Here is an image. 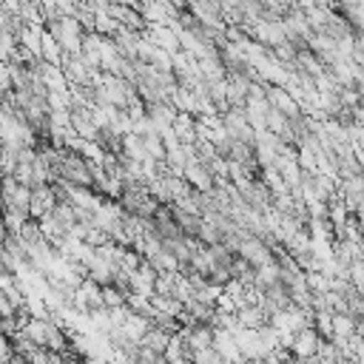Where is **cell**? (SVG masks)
Masks as SVG:
<instances>
[{
  "mask_svg": "<svg viewBox=\"0 0 364 364\" xmlns=\"http://www.w3.org/2000/svg\"><path fill=\"white\" fill-rule=\"evenodd\" d=\"M324 338H318V333L313 327H301L299 333H293V341H290V358H299V361H307L318 353Z\"/></svg>",
  "mask_w": 364,
  "mask_h": 364,
  "instance_id": "6da1fadb",
  "label": "cell"
},
{
  "mask_svg": "<svg viewBox=\"0 0 364 364\" xmlns=\"http://www.w3.org/2000/svg\"><path fill=\"white\" fill-rule=\"evenodd\" d=\"M355 333H361V327H358V321H355L353 316H347V313H333V333H330V341H333L338 350H344L347 341H350Z\"/></svg>",
  "mask_w": 364,
  "mask_h": 364,
  "instance_id": "7a4b0ae2",
  "label": "cell"
},
{
  "mask_svg": "<svg viewBox=\"0 0 364 364\" xmlns=\"http://www.w3.org/2000/svg\"><path fill=\"white\" fill-rule=\"evenodd\" d=\"M210 347H213V353H216L222 361H228V364H239V361H242V355H239V350H236V341H233V333H228V330H222V327H213V341H210Z\"/></svg>",
  "mask_w": 364,
  "mask_h": 364,
  "instance_id": "3957f363",
  "label": "cell"
},
{
  "mask_svg": "<svg viewBox=\"0 0 364 364\" xmlns=\"http://www.w3.org/2000/svg\"><path fill=\"white\" fill-rule=\"evenodd\" d=\"M148 327H151V318H145V316H136V313H128V318L117 327L119 330V336L125 338V341H134V344H139V338L148 333Z\"/></svg>",
  "mask_w": 364,
  "mask_h": 364,
  "instance_id": "277c9868",
  "label": "cell"
},
{
  "mask_svg": "<svg viewBox=\"0 0 364 364\" xmlns=\"http://www.w3.org/2000/svg\"><path fill=\"white\" fill-rule=\"evenodd\" d=\"M236 324L239 327H250V330H259V327H264L267 324V316L256 307V304H250V307H236Z\"/></svg>",
  "mask_w": 364,
  "mask_h": 364,
  "instance_id": "5b68a950",
  "label": "cell"
},
{
  "mask_svg": "<svg viewBox=\"0 0 364 364\" xmlns=\"http://www.w3.org/2000/svg\"><path fill=\"white\" fill-rule=\"evenodd\" d=\"M168 336H171V333H162V330H156V327H148V333L139 338V347H145V350L162 355V350H165V344H168Z\"/></svg>",
  "mask_w": 364,
  "mask_h": 364,
  "instance_id": "8992f818",
  "label": "cell"
},
{
  "mask_svg": "<svg viewBox=\"0 0 364 364\" xmlns=\"http://www.w3.org/2000/svg\"><path fill=\"white\" fill-rule=\"evenodd\" d=\"M14 358V353H11V341L0 333V364H9Z\"/></svg>",
  "mask_w": 364,
  "mask_h": 364,
  "instance_id": "52a82bcc",
  "label": "cell"
}]
</instances>
